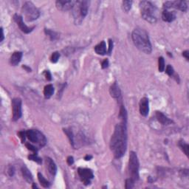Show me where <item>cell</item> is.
I'll use <instances>...</instances> for the list:
<instances>
[{"label": "cell", "instance_id": "cell-36", "mask_svg": "<svg viewBox=\"0 0 189 189\" xmlns=\"http://www.w3.org/2000/svg\"><path fill=\"white\" fill-rule=\"evenodd\" d=\"M108 66H109V61L107 60V59H105V60L102 62V68L103 69L107 68L108 67Z\"/></svg>", "mask_w": 189, "mask_h": 189}, {"label": "cell", "instance_id": "cell-35", "mask_svg": "<svg viewBox=\"0 0 189 189\" xmlns=\"http://www.w3.org/2000/svg\"><path fill=\"white\" fill-rule=\"evenodd\" d=\"M7 172L8 174V175L10 176H13L14 174V168L13 166H9L7 170Z\"/></svg>", "mask_w": 189, "mask_h": 189}, {"label": "cell", "instance_id": "cell-24", "mask_svg": "<svg viewBox=\"0 0 189 189\" xmlns=\"http://www.w3.org/2000/svg\"><path fill=\"white\" fill-rule=\"evenodd\" d=\"M64 133L67 135V137H68L69 140H70V143L72 144V146H74V137H74V135H73V132H72L71 130H70V129H64Z\"/></svg>", "mask_w": 189, "mask_h": 189}, {"label": "cell", "instance_id": "cell-12", "mask_svg": "<svg viewBox=\"0 0 189 189\" xmlns=\"http://www.w3.org/2000/svg\"><path fill=\"white\" fill-rule=\"evenodd\" d=\"M13 19L14 21L17 23V24H18V26L19 27L20 30H21L22 32H24V33H30L31 31L34 29L33 27H27V26L24 23V21H23V18L20 15L15 14V15L13 16Z\"/></svg>", "mask_w": 189, "mask_h": 189}, {"label": "cell", "instance_id": "cell-7", "mask_svg": "<svg viewBox=\"0 0 189 189\" xmlns=\"http://www.w3.org/2000/svg\"><path fill=\"white\" fill-rule=\"evenodd\" d=\"M129 171L130 176L133 180L137 181L139 179V161L137 154L134 151H131L129 154Z\"/></svg>", "mask_w": 189, "mask_h": 189}, {"label": "cell", "instance_id": "cell-18", "mask_svg": "<svg viewBox=\"0 0 189 189\" xmlns=\"http://www.w3.org/2000/svg\"><path fill=\"white\" fill-rule=\"evenodd\" d=\"M21 58H22V53L21 52H15L13 53L10 59V64L12 66H16L19 62H21Z\"/></svg>", "mask_w": 189, "mask_h": 189}, {"label": "cell", "instance_id": "cell-1", "mask_svg": "<svg viewBox=\"0 0 189 189\" xmlns=\"http://www.w3.org/2000/svg\"><path fill=\"white\" fill-rule=\"evenodd\" d=\"M124 122L117 124L111 137L110 149L116 158H121L127 147V131Z\"/></svg>", "mask_w": 189, "mask_h": 189}, {"label": "cell", "instance_id": "cell-6", "mask_svg": "<svg viewBox=\"0 0 189 189\" xmlns=\"http://www.w3.org/2000/svg\"><path fill=\"white\" fill-rule=\"evenodd\" d=\"M26 136L28 140L33 143H36L39 147H43L46 145L47 139L45 136L36 129H29L26 131Z\"/></svg>", "mask_w": 189, "mask_h": 189}, {"label": "cell", "instance_id": "cell-19", "mask_svg": "<svg viewBox=\"0 0 189 189\" xmlns=\"http://www.w3.org/2000/svg\"><path fill=\"white\" fill-rule=\"evenodd\" d=\"M95 51L97 54L98 55H105L107 53V45L104 41L100 42L98 44H97L95 47Z\"/></svg>", "mask_w": 189, "mask_h": 189}, {"label": "cell", "instance_id": "cell-22", "mask_svg": "<svg viewBox=\"0 0 189 189\" xmlns=\"http://www.w3.org/2000/svg\"><path fill=\"white\" fill-rule=\"evenodd\" d=\"M178 146H179V147L182 149V151L185 153V155L188 156L189 146L188 143H185L184 140H179V143H178Z\"/></svg>", "mask_w": 189, "mask_h": 189}, {"label": "cell", "instance_id": "cell-23", "mask_svg": "<svg viewBox=\"0 0 189 189\" xmlns=\"http://www.w3.org/2000/svg\"><path fill=\"white\" fill-rule=\"evenodd\" d=\"M38 179L41 185L44 187V188H49L50 187V182L44 177L41 173H38Z\"/></svg>", "mask_w": 189, "mask_h": 189}, {"label": "cell", "instance_id": "cell-20", "mask_svg": "<svg viewBox=\"0 0 189 189\" xmlns=\"http://www.w3.org/2000/svg\"><path fill=\"white\" fill-rule=\"evenodd\" d=\"M21 173H22L23 177L24 178V179H25L27 182H29V183L33 182V175L27 167L23 166L22 168H21Z\"/></svg>", "mask_w": 189, "mask_h": 189}, {"label": "cell", "instance_id": "cell-11", "mask_svg": "<svg viewBox=\"0 0 189 189\" xmlns=\"http://www.w3.org/2000/svg\"><path fill=\"white\" fill-rule=\"evenodd\" d=\"M76 1L72 0H58L56 2V7L62 11H67L73 8Z\"/></svg>", "mask_w": 189, "mask_h": 189}, {"label": "cell", "instance_id": "cell-10", "mask_svg": "<svg viewBox=\"0 0 189 189\" xmlns=\"http://www.w3.org/2000/svg\"><path fill=\"white\" fill-rule=\"evenodd\" d=\"M13 109V121H18L21 116V100L20 98H13L12 101Z\"/></svg>", "mask_w": 189, "mask_h": 189}, {"label": "cell", "instance_id": "cell-25", "mask_svg": "<svg viewBox=\"0 0 189 189\" xmlns=\"http://www.w3.org/2000/svg\"><path fill=\"white\" fill-rule=\"evenodd\" d=\"M123 9L125 12H129V10H131V7H132V1H129V0H126V1H123Z\"/></svg>", "mask_w": 189, "mask_h": 189}, {"label": "cell", "instance_id": "cell-38", "mask_svg": "<svg viewBox=\"0 0 189 189\" xmlns=\"http://www.w3.org/2000/svg\"><path fill=\"white\" fill-rule=\"evenodd\" d=\"M109 54L111 53V52H112V47H113V42H112V41L111 39L109 40Z\"/></svg>", "mask_w": 189, "mask_h": 189}, {"label": "cell", "instance_id": "cell-40", "mask_svg": "<svg viewBox=\"0 0 189 189\" xmlns=\"http://www.w3.org/2000/svg\"><path fill=\"white\" fill-rule=\"evenodd\" d=\"M188 55H189V52L188 50H185V51H184L183 53H182V56H184V57L185 58V59H187V60H189V56H188Z\"/></svg>", "mask_w": 189, "mask_h": 189}, {"label": "cell", "instance_id": "cell-8", "mask_svg": "<svg viewBox=\"0 0 189 189\" xmlns=\"http://www.w3.org/2000/svg\"><path fill=\"white\" fill-rule=\"evenodd\" d=\"M78 173L81 177V181L85 185H88L91 183V180L94 177L93 171L91 169L85 168H79L78 169Z\"/></svg>", "mask_w": 189, "mask_h": 189}, {"label": "cell", "instance_id": "cell-14", "mask_svg": "<svg viewBox=\"0 0 189 189\" xmlns=\"http://www.w3.org/2000/svg\"><path fill=\"white\" fill-rule=\"evenodd\" d=\"M109 93H110L111 96L112 98H115V99H119L121 96V92L120 90L119 86L118 85L116 82L114 83L112 86H111L110 89H109Z\"/></svg>", "mask_w": 189, "mask_h": 189}, {"label": "cell", "instance_id": "cell-42", "mask_svg": "<svg viewBox=\"0 0 189 189\" xmlns=\"http://www.w3.org/2000/svg\"><path fill=\"white\" fill-rule=\"evenodd\" d=\"M1 40H0V42H2L3 39H4V32H3L2 28H1Z\"/></svg>", "mask_w": 189, "mask_h": 189}, {"label": "cell", "instance_id": "cell-29", "mask_svg": "<svg viewBox=\"0 0 189 189\" xmlns=\"http://www.w3.org/2000/svg\"><path fill=\"white\" fill-rule=\"evenodd\" d=\"M158 69L160 72H163L165 69V61L163 57H160L158 59Z\"/></svg>", "mask_w": 189, "mask_h": 189}, {"label": "cell", "instance_id": "cell-17", "mask_svg": "<svg viewBox=\"0 0 189 189\" xmlns=\"http://www.w3.org/2000/svg\"><path fill=\"white\" fill-rule=\"evenodd\" d=\"M156 118H157V121L162 125H169L173 123V121L167 118L161 112H156Z\"/></svg>", "mask_w": 189, "mask_h": 189}, {"label": "cell", "instance_id": "cell-27", "mask_svg": "<svg viewBox=\"0 0 189 189\" xmlns=\"http://www.w3.org/2000/svg\"><path fill=\"white\" fill-rule=\"evenodd\" d=\"M135 180L132 179V178H129L126 180V184H125V188L126 189H131L135 187Z\"/></svg>", "mask_w": 189, "mask_h": 189}, {"label": "cell", "instance_id": "cell-26", "mask_svg": "<svg viewBox=\"0 0 189 189\" xmlns=\"http://www.w3.org/2000/svg\"><path fill=\"white\" fill-rule=\"evenodd\" d=\"M119 117L123 120V122L126 123V119H127V114H126V111L125 109L123 106H121V109H120V114Z\"/></svg>", "mask_w": 189, "mask_h": 189}, {"label": "cell", "instance_id": "cell-33", "mask_svg": "<svg viewBox=\"0 0 189 189\" xmlns=\"http://www.w3.org/2000/svg\"><path fill=\"white\" fill-rule=\"evenodd\" d=\"M25 145H26V146H27V149L29 150H30V151H32L33 152V154H36L37 151H38V149H37L36 147H35L34 146H33V145L30 143H26Z\"/></svg>", "mask_w": 189, "mask_h": 189}, {"label": "cell", "instance_id": "cell-31", "mask_svg": "<svg viewBox=\"0 0 189 189\" xmlns=\"http://www.w3.org/2000/svg\"><path fill=\"white\" fill-rule=\"evenodd\" d=\"M59 57H60V54H59V52H54L52 54L50 58V61L53 63H56V62L59 61Z\"/></svg>", "mask_w": 189, "mask_h": 189}, {"label": "cell", "instance_id": "cell-30", "mask_svg": "<svg viewBox=\"0 0 189 189\" xmlns=\"http://www.w3.org/2000/svg\"><path fill=\"white\" fill-rule=\"evenodd\" d=\"M28 158H29V160H33V161L36 162L37 163L41 164V163H42V159H41L40 157H39L38 156H37L36 154H30V155H29V157H28Z\"/></svg>", "mask_w": 189, "mask_h": 189}, {"label": "cell", "instance_id": "cell-28", "mask_svg": "<svg viewBox=\"0 0 189 189\" xmlns=\"http://www.w3.org/2000/svg\"><path fill=\"white\" fill-rule=\"evenodd\" d=\"M45 33L47 36H49L50 37L51 40H55L58 38V34L56 33V32L54 31L50 30H47V29H45Z\"/></svg>", "mask_w": 189, "mask_h": 189}, {"label": "cell", "instance_id": "cell-15", "mask_svg": "<svg viewBox=\"0 0 189 189\" xmlns=\"http://www.w3.org/2000/svg\"><path fill=\"white\" fill-rule=\"evenodd\" d=\"M176 19V14L174 12L169 11L168 10H164L162 13V19L166 22H171Z\"/></svg>", "mask_w": 189, "mask_h": 189}, {"label": "cell", "instance_id": "cell-9", "mask_svg": "<svg viewBox=\"0 0 189 189\" xmlns=\"http://www.w3.org/2000/svg\"><path fill=\"white\" fill-rule=\"evenodd\" d=\"M163 7L165 10H169L171 8H176L181 11H186L188 8L187 3L185 1H165L163 4Z\"/></svg>", "mask_w": 189, "mask_h": 189}, {"label": "cell", "instance_id": "cell-5", "mask_svg": "<svg viewBox=\"0 0 189 189\" xmlns=\"http://www.w3.org/2000/svg\"><path fill=\"white\" fill-rule=\"evenodd\" d=\"M21 11L27 21H33L39 17L40 12L35 4L31 1H26L23 4Z\"/></svg>", "mask_w": 189, "mask_h": 189}, {"label": "cell", "instance_id": "cell-2", "mask_svg": "<svg viewBox=\"0 0 189 189\" xmlns=\"http://www.w3.org/2000/svg\"><path fill=\"white\" fill-rule=\"evenodd\" d=\"M132 38L137 49L146 54L151 53L152 47L149 35L145 30L141 28H136L132 32Z\"/></svg>", "mask_w": 189, "mask_h": 189}, {"label": "cell", "instance_id": "cell-3", "mask_svg": "<svg viewBox=\"0 0 189 189\" xmlns=\"http://www.w3.org/2000/svg\"><path fill=\"white\" fill-rule=\"evenodd\" d=\"M140 9L141 16L143 19L154 24L157 21L156 18V7L151 2L148 1H142L140 2Z\"/></svg>", "mask_w": 189, "mask_h": 189}, {"label": "cell", "instance_id": "cell-21", "mask_svg": "<svg viewBox=\"0 0 189 189\" xmlns=\"http://www.w3.org/2000/svg\"><path fill=\"white\" fill-rule=\"evenodd\" d=\"M54 93V87L52 84H47L45 86L44 90V95L46 99H49Z\"/></svg>", "mask_w": 189, "mask_h": 189}, {"label": "cell", "instance_id": "cell-34", "mask_svg": "<svg viewBox=\"0 0 189 189\" xmlns=\"http://www.w3.org/2000/svg\"><path fill=\"white\" fill-rule=\"evenodd\" d=\"M19 137L21 138V141L24 143V140H25V137H27V136H26V132H24V131H21V132H19Z\"/></svg>", "mask_w": 189, "mask_h": 189}, {"label": "cell", "instance_id": "cell-13", "mask_svg": "<svg viewBox=\"0 0 189 189\" xmlns=\"http://www.w3.org/2000/svg\"><path fill=\"white\" fill-rule=\"evenodd\" d=\"M139 106H140V113L141 115L144 117L147 116L149 112V99L147 98H141Z\"/></svg>", "mask_w": 189, "mask_h": 189}, {"label": "cell", "instance_id": "cell-4", "mask_svg": "<svg viewBox=\"0 0 189 189\" xmlns=\"http://www.w3.org/2000/svg\"><path fill=\"white\" fill-rule=\"evenodd\" d=\"M90 1L83 0V1H77L75 3L73 7V16H74L75 21L76 23L81 22L84 17L88 13Z\"/></svg>", "mask_w": 189, "mask_h": 189}, {"label": "cell", "instance_id": "cell-39", "mask_svg": "<svg viewBox=\"0 0 189 189\" xmlns=\"http://www.w3.org/2000/svg\"><path fill=\"white\" fill-rule=\"evenodd\" d=\"M45 76H46V79H47L48 81H51L52 78H51V74L49 71H45L44 72Z\"/></svg>", "mask_w": 189, "mask_h": 189}, {"label": "cell", "instance_id": "cell-32", "mask_svg": "<svg viewBox=\"0 0 189 189\" xmlns=\"http://www.w3.org/2000/svg\"><path fill=\"white\" fill-rule=\"evenodd\" d=\"M165 73H166L169 76H172L174 73V68H173L171 65H168L166 69H165Z\"/></svg>", "mask_w": 189, "mask_h": 189}, {"label": "cell", "instance_id": "cell-41", "mask_svg": "<svg viewBox=\"0 0 189 189\" xmlns=\"http://www.w3.org/2000/svg\"><path fill=\"white\" fill-rule=\"evenodd\" d=\"M92 158H93V157H92L91 155H87L85 157H84V160H87V161H88V160H91Z\"/></svg>", "mask_w": 189, "mask_h": 189}, {"label": "cell", "instance_id": "cell-16", "mask_svg": "<svg viewBox=\"0 0 189 189\" xmlns=\"http://www.w3.org/2000/svg\"><path fill=\"white\" fill-rule=\"evenodd\" d=\"M45 162H46L47 168L49 172L52 175H55L56 174V171H57V167H56V163L53 162V160L50 157H46Z\"/></svg>", "mask_w": 189, "mask_h": 189}, {"label": "cell", "instance_id": "cell-37", "mask_svg": "<svg viewBox=\"0 0 189 189\" xmlns=\"http://www.w3.org/2000/svg\"><path fill=\"white\" fill-rule=\"evenodd\" d=\"M67 163L69 164V165H73V162H74V159H73V157H72V156H70V157H67Z\"/></svg>", "mask_w": 189, "mask_h": 189}]
</instances>
